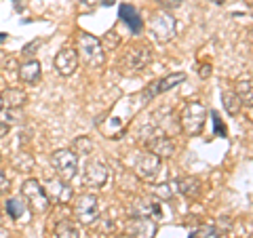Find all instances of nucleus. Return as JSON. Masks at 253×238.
<instances>
[{"label":"nucleus","instance_id":"20e7f679","mask_svg":"<svg viewBox=\"0 0 253 238\" xmlns=\"http://www.w3.org/2000/svg\"><path fill=\"white\" fill-rule=\"evenodd\" d=\"M74 215L76 221L83 226H91L99 219V200L95 194H81L74 200Z\"/></svg>","mask_w":253,"mask_h":238},{"label":"nucleus","instance_id":"a19ab883","mask_svg":"<svg viewBox=\"0 0 253 238\" xmlns=\"http://www.w3.org/2000/svg\"><path fill=\"white\" fill-rule=\"evenodd\" d=\"M121 238H133V236H129V234H125V236H121Z\"/></svg>","mask_w":253,"mask_h":238},{"label":"nucleus","instance_id":"a211bd4d","mask_svg":"<svg viewBox=\"0 0 253 238\" xmlns=\"http://www.w3.org/2000/svg\"><path fill=\"white\" fill-rule=\"evenodd\" d=\"M0 97H2V104L6 108H11V110H17L21 106H26V101H28L26 91H21V89H6Z\"/></svg>","mask_w":253,"mask_h":238},{"label":"nucleus","instance_id":"f257e3e1","mask_svg":"<svg viewBox=\"0 0 253 238\" xmlns=\"http://www.w3.org/2000/svg\"><path fill=\"white\" fill-rule=\"evenodd\" d=\"M207 120V110L201 101H188L179 114V124L186 135H199Z\"/></svg>","mask_w":253,"mask_h":238},{"label":"nucleus","instance_id":"b1692460","mask_svg":"<svg viewBox=\"0 0 253 238\" xmlns=\"http://www.w3.org/2000/svg\"><path fill=\"white\" fill-rule=\"evenodd\" d=\"M236 95H239L241 104H247V106H253V84L249 80H241L236 84Z\"/></svg>","mask_w":253,"mask_h":238},{"label":"nucleus","instance_id":"cd10ccee","mask_svg":"<svg viewBox=\"0 0 253 238\" xmlns=\"http://www.w3.org/2000/svg\"><path fill=\"white\" fill-rule=\"evenodd\" d=\"M118 42H121V38H118V34L112 30V32H108V34L101 38V46H104V51L106 49H110V51H114L116 46H118Z\"/></svg>","mask_w":253,"mask_h":238},{"label":"nucleus","instance_id":"ddd939ff","mask_svg":"<svg viewBox=\"0 0 253 238\" xmlns=\"http://www.w3.org/2000/svg\"><path fill=\"white\" fill-rule=\"evenodd\" d=\"M78 68V53L74 49H61L57 53V57H55V70L61 74V76H72Z\"/></svg>","mask_w":253,"mask_h":238},{"label":"nucleus","instance_id":"f03ea898","mask_svg":"<svg viewBox=\"0 0 253 238\" xmlns=\"http://www.w3.org/2000/svg\"><path fill=\"white\" fill-rule=\"evenodd\" d=\"M78 57H83L86 66L99 68L106 61V51L101 40L93 34H78Z\"/></svg>","mask_w":253,"mask_h":238},{"label":"nucleus","instance_id":"c756f323","mask_svg":"<svg viewBox=\"0 0 253 238\" xmlns=\"http://www.w3.org/2000/svg\"><path fill=\"white\" fill-rule=\"evenodd\" d=\"M211 120H213V124H215V135H219V137H226V129H224V124H221L217 112H211Z\"/></svg>","mask_w":253,"mask_h":238},{"label":"nucleus","instance_id":"0eeeda50","mask_svg":"<svg viewBox=\"0 0 253 238\" xmlns=\"http://www.w3.org/2000/svg\"><path fill=\"white\" fill-rule=\"evenodd\" d=\"M186 80V74L184 72H173V74H167L165 78H158V80L154 82H150L146 86V91L141 93V99H144V104H148V101H152L154 97H158V95H163V93H167L171 89H175V86L179 82H184Z\"/></svg>","mask_w":253,"mask_h":238},{"label":"nucleus","instance_id":"6ab92c4d","mask_svg":"<svg viewBox=\"0 0 253 238\" xmlns=\"http://www.w3.org/2000/svg\"><path fill=\"white\" fill-rule=\"evenodd\" d=\"M175 188L179 194H184L186 198H194L201 192V181L196 177H181L179 181H175Z\"/></svg>","mask_w":253,"mask_h":238},{"label":"nucleus","instance_id":"6e6552de","mask_svg":"<svg viewBox=\"0 0 253 238\" xmlns=\"http://www.w3.org/2000/svg\"><path fill=\"white\" fill-rule=\"evenodd\" d=\"M133 169H135L137 177L146 179V181H152L163 169V158H158L152 152H141V154H137Z\"/></svg>","mask_w":253,"mask_h":238},{"label":"nucleus","instance_id":"72a5a7b5","mask_svg":"<svg viewBox=\"0 0 253 238\" xmlns=\"http://www.w3.org/2000/svg\"><path fill=\"white\" fill-rule=\"evenodd\" d=\"M2 118H4V122H6V124H13V122H17V120H19V116H17V114H13V112H11V108H9V112H6Z\"/></svg>","mask_w":253,"mask_h":238},{"label":"nucleus","instance_id":"4be33fe9","mask_svg":"<svg viewBox=\"0 0 253 238\" xmlns=\"http://www.w3.org/2000/svg\"><path fill=\"white\" fill-rule=\"evenodd\" d=\"M221 101H224V108H226V112L230 116H236L241 112V108H243V104H241V99H239V95L236 93H224L221 95Z\"/></svg>","mask_w":253,"mask_h":238},{"label":"nucleus","instance_id":"1a4fd4ad","mask_svg":"<svg viewBox=\"0 0 253 238\" xmlns=\"http://www.w3.org/2000/svg\"><path fill=\"white\" fill-rule=\"evenodd\" d=\"M156 232H158V224L152 217L133 215L131 221L126 224V234L133 238H154Z\"/></svg>","mask_w":253,"mask_h":238},{"label":"nucleus","instance_id":"ea45409f","mask_svg":"<svg viewBox=\"0 0 253 238\" xmlns=\"http://www.w3.org/2000/svg\"><path fill=\"white\" fill-rule=\"evenodd\" d=\"M2 106H4V104H2V97H0V110H2Z\"/></svg>","mask_w":253,"mask_h":238},{"label":"nucleus","instance_id":"393cba45","mask_svg":"<svg viewBox=\"0 0 253 238\" xmlns=\"http://www.w3.org/2000/svg\"><path fill=\"white\" fill-rule=\"evenodd\" d=\"M13 164L17 171H30L32 166H34V160H32V156L26 154V152H19L17 156L13 158Z\"/></svg>","mask_w":253,"mask_h":238},{"label":"nucleus","instance_id":"423d86ee","mask_svg":"<svg viewBox=\"0 0 253 238\" xmlns=\"http://www.w3.org/2000/svg\"><path fill=\"white\" fill-rule=\"evenodd\" d=\"M150 32L154 34L158 42H169L177 34V21L167 11H161L150 19Z\"/></svg>","mask_w":253,"mask_h":238},{"label":"nucleus","instance_id":"f3484780","mask_svg":"<svg viewBox=\"0 0 253 238\" xmlns=\"http://www.w3.org/2000/svg\"><path fill=\"white\" fill-rule=\"evenodd\" d=\"M38 78H41V63L36 59H30L26 63H21L19 68V80L26 82V84H34L38 82Z\"/></svg>","mask_w":253,"mask_h":238},{"label":"nucleus","instance_id":"c03bdc74","mask_svg":"<svg viewBox=\"0 0 253 238\" xmlns=\"http://www.w3.org/2000/svg\"><path fill=\"white\" fill-rule=\"evenodd\" d=\"M249 238H253V234H251V236H249Z\"/></svg>","mask_w":253,"mask_h":238},{"label":"nucleus","instance_id":"dca6fc26","mask_svg":"<svg viewBox=\"0 0 253 238\" xmlns=\"http://www.w3.org/2000/svg\"><path fill=\"white\" fill-rule=\"evenodd\" d=\"M133 211H135V215H144V217H152V219H161L163 217L161 204L150 202V200H146V198H137L135 204H133Z\"/></svg>","mask_w":253,"mask_h":238},{"label":"nucleus","instance_id":"a878e982","mask_svg":"<svg viewBox=\"0 0 253 238\" xmlns=\"http://www.w3.org/2000/svg\"><path fill=\"white\" fill-rule=\"evenodd\" d=\"M190 238H219V232L215 228H211V226H201V228H196L192 234H190Z\"/></svg>","mask_w":253,"mask_h":238},{"label":"nucleus","instance_id":"9d476101","mask_svg":"<svg viewBox=\"0 0 253 238\" xmlns=\"http://www.w3.org/2000/svg\"><path fill=\"white\" fill-rule=\"evenodd\" d=\"M83 181H84L86 188H93V190L104 188L106 181H108V166L101 160H89L84 166Z\"/></svg>","mask_w":253,"mask_h":238},{"label":"nucleus","instance_id":"c85d7f7f","mask_svg":"<svg viewBox=\"0 0 253 238\" xmlns=\"http://www.w3.org/2000/svg\"><path fill=\"white\" fill-rule=\"evenodd\" d=\"M97 4H99V0H76V11L84 15V13H91Z\"/></svg>","mask_w":253,"mask_h":238},{"label":"nucleus","instance_id":"9b49d317","mask_svg":"<svg viewBox=\"0 0 253 238\" xmlns=\"http://www.w3.org/2000/svg\"><path fill=\"white\" fill-rule=\"evenodd\" d=\"M44 192L49 196L51 204H66L72 200V188L68 186V181L63 179H49L44 186Z\"/></svg>","mask_w":253,"mask_h":238},{"label":"nucleus","instance_id":"e433bc0d","mask_svg":"<svg viewBox=\"0 0 253 238\" xmlns=\"http://www.w3.org/2000/svg\"><path fill=\"white\" fill-rule=\"evenodd\" d=\"M114 2H116V0H99V4H101V6H112Z\"/></svg>","mask_w":253,"mask_h":238},{"label":"nucleus","instance_id":"37998d69","mask_svg":"<svg viewBox=\"0 0 253 238\" xmlns=\"http://www.w3.org/2000/svg\"><path fill=\"white\" fill-rule=\"evenodd\" d=\"M251 13H253V4H251Z\"/></svg>","mask_w":253,"mask_h":238},{"label":"nucleus","instance_id":"4468645a","mask_svg":"<svg viewBox=\"0 0 253 238\" xmlns=\"http://www.w3.org/2000/svg\"><path fill=\"white\" fill-rule=\"evenodd\" d=\"M150 61H152V51H150V46H135V49L126 55V63H129V68L135 70V72L144 70Z\"/></svg>","mask_w":253,"mask_h":238},{"label":"nucleus","instance_id":"58836bf2","mask_svg":"<svg viewBox=\"0 0 253 238\" xmlns=\"http://www.w3.org/2000/svg\"><path fill=\"white\" fill-rule=\"evenodd\" d=\"M6 40V34H2V32H0V42H4Z\"/></svg>","mask_w":253,"mask_h":238},{"label":"nucleus","instance_id":"7c9ffc66","mask_svg":"<svg viewBox=\"0 0 253 238\" xmlns=\"http://www.w3.org/2000/svg\"><path fill=\"white\" fill-rule=\"evenodd\" d=\"M161 4V9H167V11H173V9H179L181 6V0H156Z\"/></svg>","mask_w":253,"mask_h":238},{"label":"nucleus","instance_id":"473e14b6","mask_svg":"<svg viewBox=\"0 0 253 238\" xmlns=\"http://www.w3.org/2000/svg\"><path fill=\"white\" fill-rule=\"evenodd\" d=\"M38 44H41V40H34V42H30L28 46H23V55H34L36 53L34 49H36Z\"/></svg>","mask_w":253,"mask_h":238},{"label":"nucleus","instance_id":"2f4dec72","mask_svg":"<svg viewBox=\"0 0 253 238\" xmlns=\"http://www.w3.org/2000/svg\"><path fill=\"white\" fill-rule=\"evenodd\" d=\"M9 188H11L9 177H6V173H4V171H0V194H4Z\"/></svg>","mask_w":253,"mask_h":238},{"label":"nucleus","instance_id":"412c9836","mask_svg":"<svg viewBox=\"0 0 253 238\" xmlns=\"http://www.w3.org/2000/svg\"><path fill=\"white\" fill-rule=\"evenodd\" d=\"M72 152L76 156H86L93 152V139L89 137V135H81V137H76L72 141Z\"/></svg>","mask_w":253,"mask_h":238},{"label":"nucleus","instance_id":"7ed1b4c3","mask_svg":"<svg viewBox=\"0 0 253 238\" xmlns=\"http://www.w3.org/2000/svg\"><path fill=\"white\" fill-rule=\"evenodd\" d=\"M21 194L26 196V200L30 204V209L34 213H46L51 207V200L46 196L42 184L38 179H26L21 186Z\"/></svg>","mask_w":253,"mask_h":238},{"label":"nucleus","instance_id":"c9c22d12","mask_svg":"<svg viewBox=\"0 0 253 238\" xmlns=\"http://www.w3.org/2000/svg\"><path fill=\"white\" fill-rule=\"evenodd\" d=\"M4 135H9V124L0 122V137H4Z\"/></svg>","mask_w":253,"mask_h":238},{"label":"nucleus","instance_id":"f704fd0d","mask_svg":"<svg viewBox=\"0 0 253 238\" xmlns=\"http://www.w3.org/2000/svg\"><path fill=\"white\" fill-rule=\"evenodd\" d=\"M209 74H211V66H207V63H205V66L201 68V76H203V78H209Z\"/></svg>","mask_w":253,"mask_h":238},{"label":"nucleus","instance_id":"39448f33","mask_svg":"<svg viewBox=\"0 0 253 238\" xmlns=\"http://www.w3.org/2000/svg\"><path fill=\"white\" fill-rule=\"evenodd\" d=\"M51 164H53V169L57 171L59 179L70 181V179H74L76 171H78V156L72 150H55L51 154Z\"/></svg>","mask_w":253,"mask_h":238},{"label":"nucleus","instance_id":"bb28decb","mask_svg":"<svg viewBox=\"0 0 253 238\" xmlns=\"http://www.w3.org/2000/svg\"><path fill=\"white\" fill-rule=\"evenodd\" d=\"M173 188H175V181H173V184H158V186L154 188V194L161 198V200H171Z\"/></svg>","mask_w":253,"mask_h":238},{"label":"nucleus","instance_id":"5701e85b","mask_svg":"<svg viewBox=\"0 0 253 238\" xmlns=\"http://www.w3.org/2000/svg\"><path fill=\"white\" fill-rule=\"evenodd\" d=\"M6 213H9L11 219H21L26 215V202L21 198H9L6 200Z\"/></svg>","mask_w":253,"mask_h":238},{"label":"nucleus","instance_id":"aec40b11","mask_svg":"<svg viewBox=\"0 0 253 238\" xmlns=\"http://www.w3.org/2000/svg\"><path fill=\"white\" fill-rule=\"evenodd\" d=\"M53 236L55 238H81V230H78V226L74 224V221L63 219V221H59V224L55 226Z\"/></svg>","mask_w":253,"mask_h":238},{"label":"nucleus","instance_id":"4c0bfd02","mask_svg":"<svg viewBox=\"0 0 253 238\" xmlns=\"http://www.w3.org/2000/svg\"><path fill=\"white\" fill-rule=\"evenodd\" d=\"M0 238H9V230H4V228H0Z\"/></svg>","mask_w":253,"mask_h":238},{"label":"nucleus","instance_id":"2eb2a0df","mask_svg":"<svg viewBox=\"0 0 253 238\" xmlns=\"http://www.w3.org/2000/svg\"><path fill=\"white\" fill-rule=\"evenodd\" d=\"M118 17L129 26V30L133 32V34H139L141 28H144V21H141L137 9L133 4H121V9H118Z\"/></svg>","mask_w":253,"mask_h":238},{"label":"nucleus","instance_id":"79ce46f5","mask_svg":"<svg viewBox=\"0 0 253 238\" xmlns=\"http://www.w3.org/2000/svg\"><path fill=\"white\" fill-rule=\"evenodd\" d=\"M247 2H249V4H253V0H247Z\"/></svg>","mask_w":253,"mask_h":238},{"label":"nucleus","instance_id":"f8f14e48","mask_svg":"<svg viewBox=\"0 0 253 238\" xmlns=\"http://www.w3.org/2000/svg\"><path fill=\"white\" fill-rule=\"evenodd\" d=\"M148 152L156 154L158 158H171L175 152V144L169 135H165L163 131H156L152 137L148 139Z\"/></svg>","mask_w":253,"mask_h":238}]
</instances>
